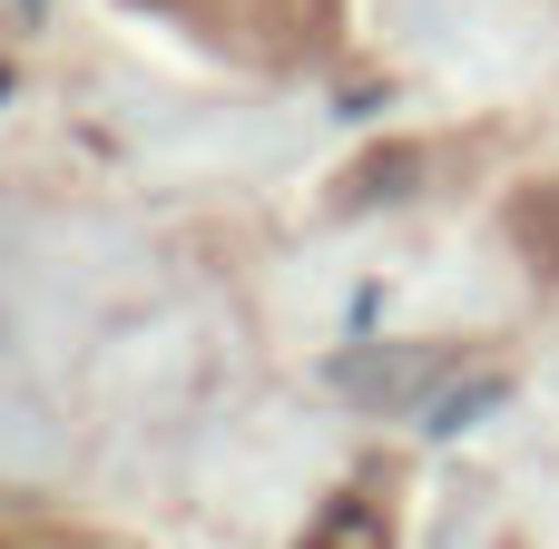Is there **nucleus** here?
<instances>
[{
    "mask_svg": "<svg viewBox=\"0 0 559 549\" xmlns=\"http://www.w3.org/2000/svg\"><path fill=\"white\" fill-rule=\"evenodd\" d=\"M128 10H157L197 49H216L236 69H265V79L324 69L344 49V20H354V0H128Z\"/></svg>",
    "mask_w": 559,
    "mask_h": 549,
    "instance_id": "f257e3e1",
    "label": "nucleus"
},
{
    "mask_svg": "<svg viewBox=\"0 0 559 549\" xmlns=\"http://www.w3.org/2000/svg\"><path fill=\"white\" fill-rule=\"evenodd\" d=\"M0 549H138L98 521H59V511H0Z\"/></svg>",
    "mask_w": 559,
    "mask_h": 549,
    "instance_id": "f03ea898",
    "label": "nucleus"
}]
</instances>
